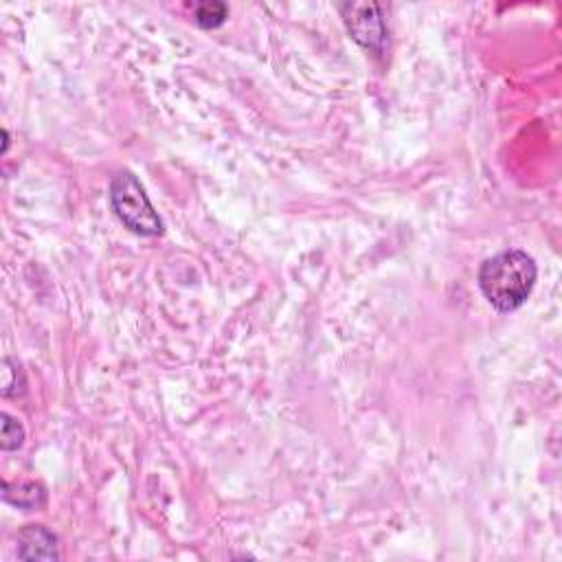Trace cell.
I'll use <instances>...</instances> for the list:
<instances>
[{
  "label": "cell",
  "mask_w": 562,
  "mask_h": 562,
  "mask_svg": "<svg viewBox=\"0 0 562 562\" xmlns=\"http://www.w3.org/2000/svg\"><path fill=\"white\" fill-rule=\"evenodd\" d=\"M110 202L117 218L137 235H159L163 233V220L154 211L152 202L145 194L139 178L132 172H119L110 183Z\"/></svg>",
  "instance_id": "cell-2"
},
{
  "label": "cell",
  "mask_w": 562,
  "mask_h": 562,
  "mask_svg": "<svg viewBox=\"0 0 562 562\" xmlns=\"http://www.w3.org/2000/svg\"><path fill=\"white\" fill-rule=\"evenodd\" d=\"M18 558L22 560H58V536L44 525H27L18 534Z\"/></svg>",
  "instance_id": "cell-4"
},
{
  "label": "cell",
  "mask_w": 562,
  "mask_h": 562,
  "mask_svg": "<svg viewBox=\"0 0 562 562\" xmlns=\"http://www.w3.org/2000/svg\"><path fill=\"white\" fill-rule=\"evenodd\" d=\"M3 497L11 505H18V508H25V510H33V508H38V505H42L44 490L40 486H36V483H16V486L5 483Z\"/></svg>",
  "instance_id": "cell-5"
},
{
  "label": "cell",
  "mask_w": 562,
  "mask_h": 562,
  "mask_svg": "<svg viewBox=\"0 0 562 562\" xmlns=\"http://www.w3.org/2000/svg\"><path fill=\"white\" fill-rule=\"evenodd\" d=\"M336 9L341 11L345 27L350 36L361 44L363 49L372 51L374 55H382L389 42L387 14L380 3H339Z\"/></svg>",
  "instance_id": "cell-3"
},
{
  "label": "cell",
  "mask_w": 562,
  "mask_h": 562,
  "mask_svg": "<svg viewBox=\"0 0 562 562\" xmlns=\"http://www.w3.org/2000/svg\"><path fill=\"white\" fill-rule=\"evenodd\" d=\"M229 18V7L218 0H211V3H198L194 7V20L196 25L202 29H216L224 25V20Z\"/></svg>",
  "instance_id": "cell-6"
},
{
  "label": "cell",
  "mask_w": 562,
  "mask_h": 562,
  "mask_svg": "<svg viewBox=\"0 0 562 562\" xmlns=\"http://www.w3.org/2000/svg\"><path fill=\"white\" fill-rule=\"evenodd\" d=\"M3 418V433H0V446H3V451H18L25 442V429H22V424L11 418L9 413L0 415Z\"/></svg>",
  "instance_id": "cell-7"
},
{
  "label": "cell",
  "mask_w": 562,
  "mask_h": 562,
  "mask_svg": "<svg viewBox=\"0 0 562 562\" xmlns=\"http://www.w3.org/2000/svg\"><path fill=\"white\" fill-rule=\"evenodd\" d=\"M536 262L523 251H503L479 268V288L499 312L519 310L536 284Z\"/></svg>",
  "instance_id": "cell-1"
}]
</instances>
